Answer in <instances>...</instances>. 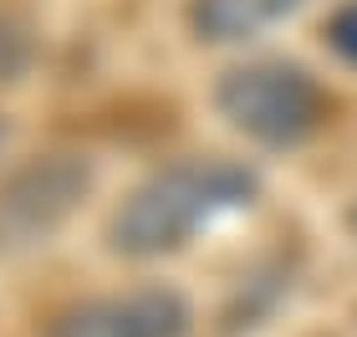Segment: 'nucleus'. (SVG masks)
Segmentation results:
<instances>
[{
    "label": "nucleus",
    "mask_w": 357,
    "mask_h": 337,
    "mask_svg": "<svg viewBox=\"0 0 357 337\" xmlns=\"http://www.w3.org/2000/svg\"><path fill=\"white\" fill-rule=\"evenodd\" d=\"M255 195H261V179L235 158H178V164L153 169L118 200L102 240L112 255L158 261V255L184 250L225 215L250 210Z\"/></svg>",
    "instance_id": "obj_1"
},
{
    "label": "nucleus",
    "mask_w": 357,
    "mask_h": 337,
    "mask_svg": "<svg viewBox=\"0 0 357 337\" xmlns=\"http://www.w3.org/2000/svg\"><path fill=\"white\" fill-rule=\"evenodd\" d=\"M220 118L261 149H301L327 123V92L296 61H240L215 82Z\"/></svg>",
    "instance_id": "obj_2"
},
{
    "label": "nucleus",
    "mask_w": 357,
    "mask_h": 337,
    "mask_svg": "<svg viewBox=\"0 0 357 337\" xmlns=\"http://www.w3.org/2000/svg\"><path fill=\"white\" fill-rule=\"evenodd\" d=\"M97 184V164L87 153L56 149L31 153L0 174V261L46 250L77 220Z\"/></svg>",
    "instance_id": "obj_3"
},
{
    "label": "nucleus",
    "mask_w": 357,
    "mask_h": 337,
    "mask_svg": "<svg viewBox=\"0 0 357 337\" xmlns=\"http://www.w3.org/2000/svg\"><path fill=\"white\" fill-rule=\"evenodd\" d=\"M194 312L184 292L174 286H128V292H102L67 301L46 317L41 337H189Z\"/></svg>",
    "instance_id": "obj_4"
},
{
    "label": "nucleus",
    "mask_w": 357,
    "mask_h": 337,
    "mask_svg": "<svg viewBox=\"0 0 357 337\" xmlns=\"http://www.w3.org/2000/svg\"><path fill=\"white\" fill-rule=\"evenodd\" d=\"M301 6L306 0H189V31L209 46H235L281 26Z\"/></svg>",
    "instance_id": "obj_5"
},
{
    "label": "nucleus",
    "mask_w": 357,
    "mask_h": 337,
    "mask_svg": "<svg viewBox=\"0 0 357 337\" xmlns=\"http://www.w3.org/2000/svg\"><path fill=\"white\" fill-rule=\"evenodd\" d=\"M36 61V41H31V26L15 21V15L0 10V87L21 82Z\"/></svg>",
    "instance_id": "obj_6"
},
{
    "label": "nucleus",
    "mask_w": 357,
    "mask_h": 337,
    "mask_svg": "<svg viewBox=\"0 0 357 337\" xmlns=\"http://www.w3.org/2000/svg\"><path fill=\"white\" fill-rule=\"evenodd\" d=\"M327 41H332V52L342 57V61H352V67H357V0H342V6L332 10Z\"/></svg>",
    "instance_id": "obj_7"
},
{
    "label": "nucleus",
    "mask_w": 357,
    "mask_h": 337,
    "mask_svg": "<svg viewBox=\"0 0 357 337\" xmlns=\"http://www.w3.org/2000/svg\"><path fill=\"white\" fill-rule=\"evenodd\" d=\"M6 138H10V123H6V118H0V149H6Z\"/></svg>",
    "instance_id": "obj_8"
},
{
    "label": "nucleus",
    "mask_w": 357,
    "mask_h": 337,
    "mask_svg": "<svg viewBox=\"0 0 357 337\" xmlns=\"http://www.w3.org/2000/svg\"><path fill=\"white\" fill-rule=\"evenodd\" d=\"M347 225H352V230H357V204H352V210H347Z\"/></svg>",
    "instance_id": "obj_9"
}]
</instances>
